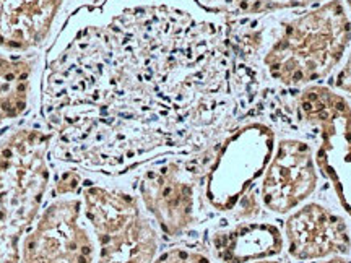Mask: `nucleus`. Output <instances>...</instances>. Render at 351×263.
Wrapping results in <instances>:
<instances>
[{
    "instance_id": "nucleus-1",
    "label": "nucleus",
    "mask_w": 351,
    "mask_h": 263,
    "mask_svg": "<svg viewBox=\"0 0 351 263\" xmlns=\"http://www.w3.org/2000/svg\"><path fill=\"white\" fill-rule=\"evenodd\" d=\"M269 82L238 54L225 13L197 0H96L56 34L39 114L54 160L119 177L213 150L256 116Z\"/></svg>"
},
{
    "instance_id": "nucleus-2",
    "label": "nucleus",
    "mask_w": 351,
    "mask_h": 263,
    "mask_svg": "<svg viewBox=\"0 0 351 263\" xmlns=\"http://www.w3.org/2000/svg\"><path fill=\"white\" fill-rule=\"evenodd\" d=\"M351 47V18L343 0H328L267 29L261 65L267 78L288 90L324 82L340 67Z\"/></svg>"
},
{
    "instance_id": "nucleus-3",
    "label": "nucleus",
    "mask_w": 351,
    "mask_h": 263,
    "mask_svg": "<svg viewBox=\"0 0 351 263\" xmlns=\"http://www.w3.org/2000/svg\"><path fill=\"white\" fill-rule=\"evenodd\" d=\"M83 216L96 240V263H153L160 236L137 195L101 182H85Z\"/></svg>"
},
{
    "instance_id": "nucleus-4",
    "label": "nucleus",
    "mask_w": 351,
    "mask_h": 263,
    "mask_svg": "<svg viewBox=\"0 0 351 263\" xmlns=\"http://www.w3.org/2000/svg\"><path fill=\"white\" fill-rule=\"evenodd\" d=\"M52 135L41 125H21L0 140V213L28 231L52 186Z\"/></svg>"
},
{
    "instance_id": "nucleus-5",
    "label": "nucleus",
    "mask_w": 351,
    "mask_h": 263,
    "mask_svg": "<svg viewBox=\"0 0 351 263\" xmlns=\"http://www.w3.org/2000/svg\"><path fill=\"white\" fill-rule=\"evenodd\" d=\"M213 150L163 158L143 166L137 182L140 203L165 238H181L200 221L202 181Z\"/></svg>"
},
{
    "instance_id": "nucleus-6",
    "label": "nucleus",
    "mask_w": 351,
    "mask_h": 263,
    "mask_svg": "<svg viewBox=\"0 0 351 263\" xmlns=\"http://www.w3.org/2000/svg\"><path fill=\"white\" fill-rule=\"evenodd\" d=\"M276 147L269 122L249 119L232 129L213 150L202 181L204 201L218 213H231L265 173Z\"/></svg>"
},
{
    "instance_id": "nucleus-7",
    "label": "nucleus",
    "mask_w": 351,
    "mask_h": 263,
    "mask_svg": "<svg viewBox=\"0 0 351 263\" xmlns=\"http://www.w3.org/2000/svg\"><path fill=\"white\" fill-rule=\"evenodd\" d=\"M291 106L301 125L317 132L315 166L351 219V99L317 83L298 90Z\"/></svg>"
},
{
    "instance_id": "nucleus-8",
    "label": "nucleus",
    "mask_w": 351,
    "mask_h": 263,
    "mask_svg": "<svg viewBox=\"0 0 351 263\" xmlns=\"http://www.w3.org/2000/svg\"><path fill=\"white\" fill-rule=\"evenodd\" d=\"M80 195L51 199L21 240V263H96Z\"/></svg>"
},
{
    "instance_id": "nucleus-9",
    "label": "nucleus",
    "mask_w": 351,
    "mask_h": 263,
    "mask_svg": "<svg viewBox=\"0 0 351 263\" xmlns=\"http://www.w3.org/2000/svg\"><path fill=\"white\" fill-rule=\"evenodd\" d=\"M319 186L314 148L301 138H280L262 175L261 200L269 212L289 214L306 203Z\"/></svg>"
},
{
    "instance_id": "nucleus-10",
    "label": "nucleus",
    "mask_w": 351,
    "mask_h": 263,
    "mask_svg": "<svg viewBox=\"0 0 351 263\" xmlns=\"http://www.w3.org/2000/svg\"><path fill=\"white\" fill-rule=\"evenodd\" d=\"M283 238L288 255L301 263L348 257L351 253L348 223L317 201L302 203L288 214Z\"/></svg>"
},
{
    "instance_id": "nucleus-11",
    "label": "nucleus",
    "mask_w": 351,
    "mask_h": 263,
    "mask_svg": "<svg viewBox=\"0 0 351 263\" xmlns=\"http://www.w3.org/2000/svg\"><path fill=\"white\" fill-rule=\"evenodd\" d=\"M65 0H0V49L32 52L62 28Z\"/></svg>"
},
{
    "instance_id": "nucleus-12",
    "label": "nucleus",
    "mask_w": 351,
    "mask_h": 263,
    "mask_svg": "<svg viewBox=\"0 0 351 263\" xmlns=\"http://www.w3.org/2000/svg\"><path fill=\"white\" fill-rule=\"evenodd\" d=\"M208 244L219 263H252L280 257L285 251V238L280 227L261 221H241L231 227L213 231Z\"/></svg>"
},
{
    "instance_id": "nucleus-13",
    "label": "nucleus",
    "mask_w": 351,
    "mask_h": 263,
    "mask_svg": "<svg viewBox=\"0 0 351 263\" xmlns=\"http://www.w3.org/2000/svg\"><path fill=\"white\" fill-rule=\"evenodd\" d=\"M38 57L0 54V127L21 119L34 99Z\"/></svg>"
},
{
    "instance_id": "nucleus-14",
    "label": "nucleus",
    "mask_w": 351,
    "mask_h": 263,
    "mask_svg": "<svg viewBox=\"0 0 351 263\" xmlns=\"http://www.w3.org/2000/svg\"><path fill=\"white\" fill-rule=\"evenodd\" d=\"M219 2L213 10L239 18H258L289 10H307L328 2V0H212Z\"/></svg>"
},
{
    "instance_id": "nucleus-15",
    "label": "nucleus",
    "mask_w": 351,
    "mask_h": 263,
    "mask_svg": "<svg viewBox=\"0 0 351 263\" xmlns=\"http://www.w3.org/2000/svg\"><path fill=\"white\" fill-rule=\"evenodd\" d=\"M25 229L12 225L0 213V263H21V240Z\"/></svg>"
},
{
    "instance_id": "nucleus-16",
    "label": "nucleus",
    "mask_w": 351,
    "mask_h": 263,
    "mask_svg": "<svg viewBox=\"0 0 351 263\" xmlns=\"http://www.w3.org/2000/svg\"><path fill=\"white\" fill-rule=\"evenodd\" d=\"M65 169H60L56 174L54 182L51 186V197H67V195H80L82 188L85 186V175L82 174V169L75 166L64 164Z\"/></svg>"
},
{
    "instance_id": "nucleus-17",
    "label": "nucleus",
    "mask_w": 351,
    "mask_h": 263,
    "mask_svg": "<svg viewBox=\"0 0 351 263\" xmlns=\"http://www.w3.org/2000/svg\"><path fill=\"white\" fill-rule=\"evenodd\" d=\"M153 263H213V258L204 249L174 245L158 253Z\"/></svg>"
},
{
    "instance_id": "nucleus-18",
    "label": "nucleus",
    "mask_w": 351,
    "mask_h": 263,
    "mask_svg": "<svg viewBox=\"0 0 351 263\" xmlns=\"http://www.w3.org/2000/svg\"><path fill=\"white\" fill-rule=\"evenodd\" d=\"M262 207L261 197H257L256 192L251 190L239 200V203L231 213L238 221H252L262 213Z\"/></svg>"
},
{
    "instance_id": "nucleus-19",
    "label": "nucleus",
    "mask_w": 351,
    "mask_h": 263,
    "mask_svg": "<svg viewBox=\"0 0 351 263\" xmlns=\"http://www.w3.org/2000/svg\"><path fill=\"white\" fill-rule=\"evenodd\" d=\"M333 86H335V90H339L340 93H343L351 99V47L345 57V60L341 62L339 70H337Z\"/></svg>"
},
{
    "instance_id": "nucleus-20",
    "label": "nucleus",
    "mask_w": 351,
    "mask_h": 263,
    "mask_svg": "<svg viewBox=\"0 0 351 263\" xmlns=\"http://www.w3.org/2000/svg\"><path fill=\"white\" fill-rule=\"evenodd\" d=\"M319 263H351V260L348 257H330V258H326V260L319 262Z\"/></svg>"
},
{
    "instance_id": "nucleus-21",
    "label": "nucleus",
    "mask_w": 351,
    "mask_h": 263,
    "mask_svg": "<svg viewBox=\"0 0 351 263\" xmlns=\"http://www.w3.org/2000/svg\"><path fill=\"white\" fill-rule=\"evenodd\" d=\"M252 263H295L291 260H288V258H265V260H258V262H252Z\"/></svg>"
},
{
    "instance_id": "nucleus-22",
    "label": "nucleus",
    "mask_w": 351,
    "mask_h": 263,
    "mask_svg": "<svg viewBox=\"0 0 351 263\" xmlns=\"http://www.w3.org/2000/svg\"><path fill=\"white\" fill-rule=\"evenodd\" d=\"M343 2H345V7H346V10H348V15L351 18V0H343Z\"/></svg>"
},
{
    "instance_id": "nucleus-23",
    "label": "nucleus",
    "mask_w": 351,
    "mask_h": 263,
    "mask_svg": "<svg viewBox=\"0 0 351 263\" xmlns=\"http://www.w3.org/2000/svg\"><path fill=\"white\" fill-rule=\"evenodd\" d=\"M90 2H96V0H90Z\"/></svg>"
}]
</instances>
